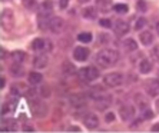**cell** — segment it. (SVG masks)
<instances>
[{
	"label": "cell",
	"instance_id": "obj_1",
	"mask_svg": "<svg viewBox=\"0 0 159 133\" xmlns=\"http://www.w3.org/2000/svg\"><path fill=\"white\" fill-rule=\"evenodd\" d=\"M119 60V53L115 49H102L96 55V62L102 67H112L115 66Z\"/></svg>",
	"mask_w": 159,
	"mask_h": 133
},
{
	"label": "cell",
	"instance_id": "obj_2",
	"mask_svg": "<svg viewBox=\"0 0 159 133\" xmlns=\"http://www.w3.org/2000/svg\"><path fill=\"white\" fill-rule=\"evenodd\" d=\"M30 112L36 117H44L49 113V107L43 100H32L30 102Z\"/></svg>",
	"mask_w": 159,
	"mask_h": 133
},
{
	"label": "cell",
	"instance_id": "obj_3",
	"mask_svg": "<svg viewBox=\"0 0 159 133\" xmlns=\"http://www.w3.org/2000/svg\"><path fill=\"white\" fill-rule=\"evenodd\" d=\"M105 85L109 86V87H118L123 83V74L118 73V72H113V73H107L103 78Z\"/></svg>",
	"mask_w": 159,
	"mask_h": 133
},
{
	"label": "cell",
	"instance_id": "obj_4",
	"mask_svg": "<svg viewBox=\"0 0 159 133\" xmlns=\"http://www.w3.org/2000/svg\"><path fill=\"white\" fill-rule=\"evenodd\" d=\"M49 29L55 34H59L65 29V20L62 17H52L49 20Z\"/></svg>",
	"mask_w": 159,
	"mask_h": 133
},
{
	"label": "cell",
	"instance_id": "obj_5",
	"mask_svg": "<svg viewBox=\"0 0 159 133\" xmlns=\"http://www.w3.org/2000/svg\"><path fill=\"white\" fill-rule=\"evenodd\" d=\"M80 74H82V78L85 79V80L93 82V80H96V79L99 78V70H98L96 67H93V66H88V67L80 69Z\"/></svg>",
	"mask_w": 159,
	"mask_h": 133
},
{
	"label": "cell",
	"instance_id": "obj_6",
	"mask_svg": "<svg viewBox=\"0 0 159 133\" xmlns=\"http://www.w3.org/2000/svg\"><path fill=\"white\" fill-rule=\"evenodd\" d=\"M145 90L149 96L152 97H158L159 96V80L158 79H151V80L146 82L145 85Z\"/></svg>",
	"mask_w": 159,
	"mask_h": 133
},
{
	"label": "cell",
	"instance_id": "obj_7",
	"mask_svg": "<svg viewBox=\"0 0 159 133\" xmlns=\"http://www.w3.org/2000/svg\"><path fill=\"white\" fill-rule=\"evenodd\" d=\"M119 116L123 122H128L132 117H135V107L132 104H123L120 109H119Z\"/></svg>",
	"mask_w": 159,
	"mask_h": 133
},
{
	"label": "cell",
	"instance_id": "obj_8",
	"mask_svg": "<svg viewBox=\"0 0 159 133\" xmlns=\"http://www.w3.org/2000/svg\"><path fill=\"white\" fill-rule=\"evenodd\" d=\"M15 23V17H13V11L9 10V9H4L3 13H2V24H3L4 29H11Z\"/></svg>",
	"mask_w": 159,
	"mask_h": 133
},
{
	"label": "cell",
	"instance_id": "obj_9",
	"mask_svg": "<svg viewBox=\"0 0 159 133\" xmlns=\"http://www.w3.org/2000/svg\"><path fill=\"white\" fill-rule=\"evenodd\" d=\"M83 125L88 127V129H96L99 126V119L95 113H88L83 119Z\"/></svg>",
	"mask_w": 159,
	"mask_h": 133
},
{
	"label": "cell",
	"instance_id": "obj_10",
	"mask_svg": "<svg viewBox=\"0 0 159 133\" xmlns=\"http://www.w3.org/2000/svg\"><path fill=\"white\" fill-rule=\"evenodd\" d=\"M129 24L126 22H123V20H116V23L113 24V30H115V33L118 34V36H125V34H128V32H129Z\"/></svg>",
	"mask_w": 159,
	"mask_h": 133
},
{
	"label": "cell",
	"instance_id": "obj_11",
	"mask_svg": "<svg viewBox=\"0 0 159 133\" xmlns=\"http://www.w3.org/2000/svg\"><path fill=\"white\" fill-rule=\"evenodd\" d=\"M69 102H70L72 106L75 107H82L86 104V96L85 95H82V93H75L69 97Z\"/></svg>",
	"mask_w": 159,
	"mask_h": 133
},
{
	"label": "cell",
	"instance_id": "obj_12",
	"mask_svg": "<svg viewBox=\"0 0 159 133\" xmlns=\"http://www.w3.org/2000/svg\"><path fill=\"white\" fill-rule=\"evenodd\" d=\"M73 57H75V60H78V62H85V60H88V57H89V49L82 47V46L76 47L73 50Z\"/></svg>",
	"mask_w": 159,
	"mask_h": 133
},
{
	"label": "cell",
	"instance_id": "obj_13",
	"mask_svg": "<svg viewBox=\"0 0 159 133\" xmlns=\"http://www.w3.org/2000/svg\"><path fill=\"white\" fill-rule=\"evenodd\" d=\"M52 9H53L52 0H44L43 3L40 4V13H39V16H43V19L49 17V15L52 13Z\"/></svg>",
	"mask_w": 159,
	"mask_h": 133
},
{
	"label": "cell",
	"instance_id": "obj_14",
	"mask_svg": "<svg viewBox=\"0 0 159 133\" xmlns=\"http://www.w3.org/2000/svg\"><path fill=\"white\" fill-rule=\"evenodd\" d=\"M17 129V123L13 119H3L2 120V132H13Z\"/></svg>",
	"mask_w": 159,
	"mask_h": 133
},
{
	"label": "cell",
	"instance_id": "obj_15",
	"mask_svg": "<svg viewBox=\"0 0 159 133\" xmlns=\"http://www.w3.org/2000/svg\"><path fill=\"white\" fill-rule=\"evenodd\" d=\"M48 63H49V59H48V56L46 55L34 56L33 64H34V67H37V69H43V67H46L48 66Z\"/></svg>",
	"mask_w": 159,
	"mask_h": 133
},
{
	"label": "cell",
	"instance_id": "obj_16",
	"mask_svg": "<svg viewBox=\"0 0 159 133\" xmlns=\"http://www.w3.org/2000/svg\"><path fill=\"white\" fill-rule=\"evenodd\" d=\"M152 69H153V64H152V62L149 59H143L141 63H139V72H141L142 74L151 73Z\"/></svg>",
	"mask_w": 159,
	"mask_h": 133
},
{
	"label": "cell",
	"instance_id": "obj_17",
	"mask_svg": "<svg viewBox=\"0 0 159 133\" xmlns=\"http://www.w3.org/2000/svg\"><path fill=\"white\" fill-rule=\"evenodd\" d=\"M122 46L126 52H135L138 49V43L133 40V39H125V40L122 42Z\"/></svg>",
	"mask_w": 159,
	"mask_h": 133
},
{
	"label": "cell",
	"instance_id": "obj_18",
	"mask_svg": "<svg viewBox=\"0 0 159 133\" xmlns=\"http://www.w3.org/2000/svg\"><path fill=\"white\" fill-rule=\"evenodd\" d=\"M96 7L100 11H109L112 9V0H96Z\"/></svg>",
	"mask_w": 159,
	"mask_h": 133
},
{
	"label": "cell",
	"instance_id": "obj_19",
	"mask_svg": "<svg viewBox=\"0 0 159 133\" xmlns=\"http://www.w3.org/2000/svg\"><path fill=\"white\" fill-rule=\"evenodd\" d=\"M10 59L15 63H22L23 60L26 59V53L22 52V50H15V52L10 53Z\"/></svg>",
	"mask_w": 159,
	"mask_h": 133
},
{
	"label": "cell",
	"instance_id": "obj_20",
	"mask_svg": "<svg viewBox=\"0 0 159 133\" xmlns=\"http://www.w3.org/2000/svg\"><path fill=\"white\" fill-rule=\"evenodd\" d=\"M43 82V74L39 73V72H32L29 74V83L30 85H39Z\"/></svg>",
	"mask_w": 159,
	"mask_h": 133
},
{
	"label": "cell",
	"instance_id": "obj_21",
	"mask_svg": "<svg viewBox=\"0 0 159 133\" xmlns=\"http://www.w3.org/2000/svg\"><path fill=\"white\" fill-rule=\"evenodd\" d=\"M9 70H10V73L13 74L15 78H22L23 74H25V69L20 66V63H15V64H13Z\"/></svg>",
	"mask_w": 159,
	"mask_h": 133
},
{
	"label": "cell",
	"instance_id": "obj_22",
	"mask_svg": "<svg viewBox=\"0 0 159 133\" xmlns=\"http://www.w3.org/2000/svg\"><path fill=\"white\" fill-rule=\"evenodd\" d=\"M139 39H141V43L143 44V46H149V44H152V42H153V34H152L151 32H143V33H141Z\"/></svg>",
	"mask_w": 159,
	"mask_h": 133
},
{
	"label": "cell",
	"instance_id": "obj_23",
	"mask_svg": "<svg viewBox=\"0 0 159 133\" xmlns=\"http://www.w3.org/2000/svg\"><path fill=\"white\" fill-rule=\"evenodd\" d=\"M44 46H46V40H43V39H34L32 42V49L34 52H43Z\"/></svg>",
	"mask_w": 159,
	"mask_h": 133
},
{
	"label": "cell",
	"instance_id": "obj_24",
	"mask_svg": "<svg viewBox=\"0 0 159 133\" xmlns=\"http://www.w3.org/2000/svg\"><path fill=\"white\" fill-rule=\"evenodd\" d=\"M83 17L89 19V20H93L96 17V9L95 7H86L83 9Z\"/></svg>",
	"mask_w": 159,
	"mask_h": 133
},
{
	"label": "cell",
	"instance_id": "obj_25",
	"mask_svg": "<svg viewBox=\"0 0 159 133\" xmlns=\"http://www.w3.org/2000/svg\"><path fill=\"white\" fill-rule=\"evenodd\" d=\"M78 40L82 42V43H89V42H92V33H89V32H82V33L78 34Z\"/></svg>",
	"mask_w": 159,
	"mask_h": 133
},
{
	"label": "cell",
	"instance_id": "obj_26",
	"mask_svg": "<svg viewBox=\"0 0 159 133\" xmlns=\"http://www.w3.org/2000/svg\"><path fill=\"white\" fill-rule=\"evenodd\" d=\"M113 10L116 11V13H120V15H125V13H128L129 11V6L128 4H123V3H118L113 6Z\"/></svg>",
	"mask_w": 159,
	"mask_h": 133
},
{
	"label": "cell",
	"instance_id": "obj_27",
	"mask_svg": "<svg viewBox=\"0 0 159 133\" xmlns=\"http://www.w3.org/2000/svg\"><path fill=\"white\" fill-rule=\"evenodd\" d=\"M146 24H148L146 19H145V17H139L136 22H135V30H141L142 27H145Z\"/></svg>",
	"mask_w": 159,
	"mask_h": 133
},
{
	"label": "cell",
	"instance_id": "obj_28",
	"mask_svg": "<svg viewBox=\"0 0 159 133\" xmlns=\"http://www.w3.org/2000/svg\"><path fill=\"white\" fill-rule=\"evenodd\" d=\"M63 69H65L63 72H65V73H67V74L75 73V70H76L73 64H72V63H69V62H65V63H63Z\"/></svg>",
	"mask_w": 159,
	"mask_h": 133
},
{
	"label": "cell",
	"instance_id": "obj_29",
	"mask_svg": "<svg viewBox=\"0 0 159 133\" xmlns=\"http://www.w3.org/2000/svg\"><path fill=\"white\" fill-rule=\"evenodd\" d=\"M15 109V104L13 103H4L3 107H2V115H7V113H10L11 110Z\"/></svg>",
	"mask_w": 159,
	"mask_h": 133
},
{
	"label": "cell",
	"instance_id": "obj_30",
	"mask_svg": "<svg viewBox=\"0 0 159 133\" xmlns=\"http://www.w3.org/2000/svg\"><path fill=\"white\" fill-rule=\"evenodd\" d=\"M152 117H153V113H152V110H149L148 107L142 110V119L143 120H151Z\"/></svg>",
	"mask_w": 159,
	"mask_h": 133
},
{
	"label": "cell",
	"instance_id": "obj_31",
	"mask_svg": "<svg viewBox=\"0 0 159 133\" xmlns=\"http://www.w3.org/2000/svg\"><path fill=\"white\" fill-rule=\"evenodd\" d=\"M23 4H25V7L32 10V9L36 7V0H23Z\"/></svg>",
	"mask_w": 159,
	"mask_h": 133
},
{
	"label": "cell",
	"instance_id": "obj_32",
	"mask_svg": "<svg viewBox=\"0 0 159 133\" xmlns=\"http://www.w3.org/2000/svg\"><path fill=\"white\" fill-rule=\"evenodd\" d=\"M99 24L102 27H105V29H109V27H112V20H109V19H100Z\"/></svg>",
	"mask_w": 159,
	"mask_h": 133
},
{
	"label": "cell",
	"instance_id": "obj_33",
	"mask_svg": "<svg viewBox=\"0 0 159 133\" xmlns=\"http://www.w3.org/2000/svg\"><path fill=\"white\" fill-rule=\"evenodd\" d=\"M113 120H115V113H113V112H107L106 116H105V122H106V123H112Z\"/></svg>",
	"mask_w": 159,
	"mask_h": 133
},
{
	"label": "cell",
	"instance_id": "obj_34",
	"mask_svg": "<svg viewBox=\"0 0 159 133\" xmlns=\"http://www.w3.org/2000/svg\"><path fill=\"white\" fill-rule=\"evenodd\" d=\"M138 9L141 11H146V9H148L146 2H145V0H139V2H138Z\"/></svg>",
	"mask_w": 159,
	"mask_h": 133
},
{
	"label": "cell",
	"instance_id": "obj_35",
	"mask_svg": "<svg viewBox=\"0 0 159 133\" xmlns=\"http://www.w3.org/2000/svg\"><path fill=\"white\" fill-rule=\"evenodd\" d=\"M152 57H153L155 60H158V62H159V44H158V46H155L153 49H152Z\"/></svg>",
	"mask_w": 159,
	"mask_h": 133
},
{
	"label": "cell",
	"instance_id": "obj_36",
	"mask_svg": "<svg viewBox=\"0 0 159 133\" xmlns=\"http://www.w3.org/2000/svg\"><path fill=\"white\" fill-rule=\"evenodd\" d=\"M67 4H69V0H59V6L60 9H66Z\"/></svg>",
	"mask_w": 159,
	"mask_h": 133
},
{
	"label": "cell",
	"instance_id": "obj_37",
	"mask_svg": "<svg viewBox=\"0 0 159 133\" xmlns=\"http://www.w3.org/2000/svg\"><path fill=\"white\" fill-rule=\"evenodd\" d=\"M23 130H25V132H33V126H30V125H25L23 126Z\"/></svg>",
	"mask_w": 159,
	"mask_h": 133
},
{
	"label": "cell",
	"instance_id": "obj_38",
	"mask_svg": "<svg viewBox=\"0 0 159 133\" xmlns=\"http://www.w3.org/2000/svg\"><path fill=\"white\" fill-rule=\"evenodd\" d=\"M151 130H152V132H159V123H156V125L152 126Z\"/></svg>",
	"mask_w": 159,
	"mask_h": 133
},
{
	"label": "cell",
	"instance_id": "obj_39",
	"mask_svg": "<svg viewBox=\"0 0 159 133\" xmlns=\"http://www.w3.org/2000/svg\"><path fill=\"white\" fill-rule=\"evenodd\" d=\"M4 82H6V79H4V78H0V87H2V89L4 87Z\"/></svg>",
	"mask_w": 159,
	"mask_h": 133
},
{
	"label": "cell",
	"instance_id": "obj_40",
	"mask_svg": "<svg viewBox=\"0 0 159 133\" xmlns=\"http://www.w3.org/2000/svg\"><path fill=\"white\" fill-rule=\"evenodd\" d=\"M69 130H72V132H79V127H76V126H72Z\"/></svg>",
	"mask_w": 159,
	"mask_h": 133
},
{
	"label": "cell",
	"instance_id": "obj_41",
	"mask_svg": "<svg viewBox=\"0 0 159 133\" xmlns=\"http://www.w3.org/2000/svg\"><path fill=\"white\" fill-rule=\"evenodd\" d=\"M0 52H2V59H4V57H6V53H4V49H2Z\"/></svg>",
	"mask_w": 159,
	"mask_h": 133
},
{
	"label": "cell",
	"instance_id": "obj_42",
	"mask_svg": "<svg viewBox=\"0 0 159 133\" xmlns=\"http://www.w3.org/2000/svg\"><path fill=\"white\" fill-rule=\"evenodd\" d=\"M79 3H88V2H90V0H78Z\"/></svg>",
	"mask_w": 159,
	"mask_h": 133
},
{
	"label": "cell",
	"instance_id": "obj_43",
	"mask_svg": "<svg viewBox=\"0 0 159 133\" xmlns=\"http://www.w3.org/2000/svg\"><path fill=\"white\" fill-rule=\"evenodd\" d=\"M156 109H158V112H159V99L156 100Z\"/></svg>",
	"mask_w": 159,
	"mask_h": 133
},
{
	"label": "cell",
	"instance_id": "obj_44",
	"mask_svg": "<svg viewBox=\"0 0 159 133\" xmlns=\"http://www.w3.org/2000/svg\"><path fill=\"white\" fill-rule=\"evenodd\" d=\"M156 32H158V34H159V23L156 24Z\"/></svg>",
	"mask_w": 159,
	"mask_h": 133
}]
</instances>
